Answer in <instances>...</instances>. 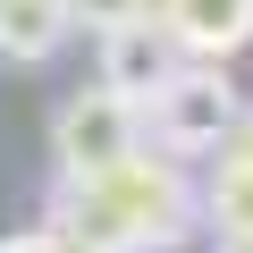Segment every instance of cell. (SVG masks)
Segmentation results:
<instances>
[{"label":"cell","instance_id":"cell-1","mask_svg":"<svg viewBox=\"0 0 253 253\" xmlns=\"http://www.w3.org/2000/svg\"><path fill=\"white\" fill-rule=\"evenodd\" d=\"M42 228H59L76 253H177V245H194L203 203H194L186 161L135 144L126 161H110L93 177H59Z\"/></svg>","mask_w":253,"mask_h":253},{"label":"cell","instance_id":"cell-2","mask_svg":"<svg viewBox=\"0 0 253 253\" xmlns=\"http://www.w3.org/2000/svg\"><path fill=\"white\" fill-rule=\"evenodd\" d=\"M236 76L219 68V59H177L169 76H161V93L144 101V144L152 152H169V161H211V144H219V126L236 118Z\"/></svg>","mask_w":253,"mask_h":253},{"label":"cell","instance_id":"cell-3","mask_svg":"<svg viewBox=\"0 0 253 253\" xmlns=\"http://www.w3.org/2000/svg\"><path fill=\"white\" fill-rule=\"evenodd\" d=\"M135 144H144V110H135V101H118L110 84L68 93L59 118H51V161H59V177H93V169L126 161Z\"/></svg>","mask_w":253,"mask_h":253},{"label":"cell","instance_id":"cell-4","mask_svg":"<svg viewBox=\"0 0 253 253\" xmlns=\"http://www.w3.org/2000/svg\"><path fill=\"white\" fill-rule=\"evenodd\" d=\"M203 219L219 228L228 253H253V101H236V118L219 126V144H211V177L194 186Z\"/></svg>","mask_w":253,"mask_h":253},{"label":"cell","instance_id":"cell-5","mask_svg":"<svg viewBox=\"0 0 253 253\" xmlns=\"http://www.w3.org/2000/svg\"><path fill=\"white\" fill-rule=\"evenodd\" d=\"M177 68V42L161 34V17L144 9V17H126V26H101V84L118 93V101H152L161 93V76Z\"/></svg>","mask_w":253,"mask_h":253},{"label":"cell","instance_id":"cell-6","mask_svg":"<svg viewBox=\"0 0 253 253\" xmlns=\"http://www.w3.org/2000/svg\"><path fill=\"white\" fill-rule=\"evenodd\" d=\"M177 59H236L253 42V0H152Z\"/></svg>","mask_w":253,"mask_h":253},{"label":"cell","instance_id":"cell-7","mask_svg":"<svg viewBox=\"0 0 253 253\" xmlns=\"http://www.w3.org/2000/svg\"><path fill=\"white\" fill-rule=\"evenodd\" d=\"M68 34H76L68 0H0V59L42 68V59H59V51H68Z\"/></svg>","mask_w":253,"mask_h":253},{"label":"cell","instance_id":"cell-8","mask_svg":"<svg viewBox=\"0 0 253 253\" xmlns=\"http://www.w3.org/2000/svg\"><path fill=\"white\" fill-rule=\"evenodd\" d=\"M144 9H152V0H68V17L93 26V34H101V26H126V17H144Z\"/></svg>","mask_w":253,"mask_h":253},{"label":"cell","instance_id":"cell-9","mask_svg":"<svg viewBox=\"0 0 253 253\" xmlns=\"http://www.w3.org/2000/svg\"><path fill=\"white\" fill-rule=\"evenodd\" d=\"M0 253H76L59 228H26V236H0Z\"/></svg>","mask_w":253,"mask_h":253},{"label":"cell","instance_id":"cell-10","mask_svg":"<svg viewBox=\"0 0 253 253\" xmlns=\"http://www.w3.org/2000/svg\"><path fill=\"white\" fill-rule=\"evenodd\" d=\"M219 253H228V245H219Z\"/></svg>","mask_w":253,"mask_h":253}]
</instances>
